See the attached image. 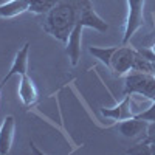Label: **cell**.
<instances>
[{"instance_id":"277c9868","label":"cell","mask_w":155,"mask_h":155,"mask_svg":"<svg viewBox=\"0 0 155 155\" xmlns=\"http://www.w3.org/2000/svg\"><path fill=\"white\" fill-rule=\"evenodd\" d=\"M78 11H79L78 12V20L84 25V28L88 27L99 33H106L109 30V25L106 23L104 19H101L96 14L90 0H78Z\"/></svg>"},{"instance_id":"8fae6325","label":"cell","mask_w":155,"mask_h":155,"mask_svg":"<svg viewBox=\"0 0 155 155\" xmlns=\"http://www.w3.org/2000/svg\"><path fill=\"white\" fill-rule=\"evenodd\" d=\"M147 126H149L147 121H143V120L137 118V116H132V118H129V120L120 121L118 130L126 138H135V137H138L141 134H146L147 132Z\"/></svg>"},{"instance_id":"7c38bea8","label":"cell","mask_w":155,"mask_h":155,"mask_svg":"<svg viewBox=\"0 0 155 155\" xmlns=\"http://www.w3.org/2000/svg\"><path fill=\"white\" fill-rule=\"evenodd\" d=\"M25 11H28V0H5V3L0 5V17L12 19Z\"/></svg>"},{"instance_id":"ac0fdd59","label":"cell","mask_w":155,"mask_h":155,"mask_svg":"<svg viewBox=\"0 0 155 155\" xmlns=\"http://www.w3.org/2000/svg\"><path fill=\"white\" fill-rule=\"evenodd\" d=\"M152 74L155 76V62H153V71H152Z\"/></svg>"},{"instance_id":"9a60e30c","label":"cell","mask_w":155,"mask_h":155,"mask_svg":"<svg viewBox=\"0 0 155 155\" xmlns=\"http://www.w3.org/2000/svg\"><path fill=\"white\" fill-rule=\"evenodd\" d=\"M130 71H143V73H152L153 71V62H150L149 59H146L143 54L137 50V54L134 59V65Z\"/></svg>"},{"instance_id":"ba28073f","label":"cell","mask_w":155,"mask_h":155,"mask_svg":"<svg viewBox=\"0 0 155 155\" xmlns=\"http://www.w3.org/2000/svg\"><path fill=\"white\" fill-rule=\"evenodd\" d=\"M28 53H30V44H25L14 56V61H12V65L9 68V71L6 73V76L0 82V87H5L6 81H9L12 76H22L25 73H28Z\"/></svg>"},{"instance_id":"5bb4252c","label":"cell","mask_w":155,"mask_h":155,"mask_svg":"<svg viewBox=\"0 0 155 155\" xmlns=\"http://www.w3.org/2000/svg\"><path fill=\"white\" fill-rule=\"evenodd\" d=\"M118 48V47H106V48H101V47H88V53L95 56L98 61H101L104 65L109 68L110 65V59L115 53V50Z\"/></svg>"},{"instance_id":"e0dca14e","label":"cell","mask_w":155,"mask_h":155,"mask_svg":"<svg viewBox=\"0 0 155 155\" xmlns=\"http://www.w3.org/2000/svg\"><path fill=\"white\" fill-rule=\"evenodd\" d=\"M147 137H146V143H153L155 144V121H152V123H149V126H147Z\"/></svg>"},{"instance_id":"d6986e66","label":"cell","mask_w":155,"mask_h":155,"mask_svg":"<svg viewBox=\"0 0 155 155\" xmlns=\"http://www.w3.org/2000/svg\"><path fill=\"white\" fill-rule=\"evenodd\" d=\"M2 88H3V87H0V95H2Z\"/></svg>"},{"instance_id":"5b68a950","label":"cell","mask_w":155,"mask_h":155,"mask_svg":"<svg viewBox=\"0 0 155 155\" xmlns=\"http://www.w3.org/2000/svg\"><path fill=\"white\" fill-rule=\"evenodd\" d=\"M137 54V50L130 48V47H118L115 50V53L110 59V65L109 70L115 74V76H124L132 70L134 65V59Z\"/></svg>"},{"instance_id":"6da1fadb","label":"cell","mask_w":155,"mask_h":155,"mask_svg":"<svg viewBox=\"0 0 155 155\" xmlns=\"http://www.w3.org/2000/svg\"><path fill=\"white\" fill-rule=\"evenodd\" d=\"M78 12V0H61L45 14L42 28L50 36L65 44L76 25Z\"/></svg>"},{"instance_id":"3957f363","label":"cell","mask_w":155,"mask_h":155,"mask_svg":"<svg viewBox=\"0 0 155 155\" xmlns=\"http://www.w3.org/2000/svg\"><path fill=\"white\" fill-rule=\"evenodd\" d=\"M144 3L146 0H127V19L124 23L123 45L132 39V36L144 25Z\"/></svg>"},{"instance_id":"52a82bcc","label":"cell","mask_w":155,"mask_h":155,"mask_svg":"<svg viewBox=\"0 0 155 155\" xmlns=\"http://www.w3.org/2000/svg\"><path fill=\"white\" fill-rule=\"evenodd\" d=\"M14 137H16V120L12 115H8L0 124V155H6L11 152Z\"/></svg>"},{"instance_id":"8992f818","label":"cell","mask_w":155,"mask_h":155,"mask_svg":"<svg viewBox=\"0 0 155 155\" xmlns=\"http://www.w3.org/2000/svg\"><path fill=\"white\" fill-rule=\"evenodd\" d=\"M82 30H84V25L76 20V25L73 31L70 33L67 42H65V50H67V56L71 62V65H78V62L81 59V41H82Z\"/></svg>"},{"instance_id":"2e32d148","label":"cell","mask_w":155,"mask_h":155,"mask_svg":"<svg viewBox=\"0 0 155 155\" xmlns=\"http://www.w3.org/2000/svg\"><path fill=\"white\" fill-rule=\"evenodd\" d=\"M135 116H137V118H140V120H143V121H147V123L155 121V99L152 101V104L147 109H144L143 112H140Z\"/></svg>"},{"instance_id":"4fadbf2b","label":"cell","mask_w":155,"mask_h":155,"mask_svg":"<svg viewBox=\"0 0 155 155\" xmlns=\"http://www.w3.org/2000/svg\"><path fill=\"white\" fill-rule=\"evenodd\" d=\"M61 0H28V11L37 16H45Z\"/></svg>"},{"instance_id":"30bf717a","label":"cell","mask_w":155,"mask_h":155,"mask_svg":"<svg viewBox=\"0 0 155 155\" xmlns=\"http://www.w3.org/2000/svg\"><path fill=\"white\" fill-rule=\"evenodd\" d=\"M17 95L19 99L22 101V104L25 107H31L33 104L37 102V88L33 82V79L28 76V73H25L20 76V81H19V88H17Z\"/></svg>"},{"instance_id":"7a4b0ae2","label":"cell","mask_w":155,"mask_h":155,"mask_svg":"<svg viewBox=\"0 0 155 155\" xmlns=\"http://www.w3.org/2000/svg\"><path fill=\"white\" fill-rule=\"evenodd\" d=\"M124 95H141L150 101L155 99V76L152 73L129 71L124 74Z\"/></svg>"},{"instance_id":"9c48e42d","label":"cell","mask_w":155,"mask_h":155,"mask_svg":"<svg viewBox=\"0 0 155 155\" xmlns=\"http://www.w3.org/2000/svg\"><path fill=\"white\" fill-rule=\"evenodd\" d=\"M101 113H102V116L112 118L115 121H123V120L132 118V116H135L134 109H132V95H124V99L115 107H110V109L101 107Z\"/></svg>"}]
</instances>
